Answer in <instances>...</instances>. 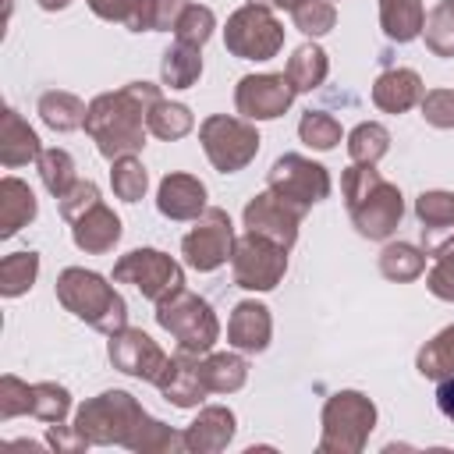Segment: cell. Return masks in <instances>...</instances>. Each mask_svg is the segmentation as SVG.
I'll use <instances>...</instances> for the list:
<instances>
[{
    "label": "cell",
    "instance_id": "e0dca14e",
    "mask_svg": "<svg viewBox=\"0 0 454 454\" xmlns=\"http://www.w3.org/2000/svg\"><path fill=\"white\" fill-rule=\"evenodd\" d=\"M160 394L177 404V408H195L209 390H206V380H202V369H199V355L192 351H177L167 358L160 380H156Z\"/></svg>",
    "mask_w": 454,
    "mask_h": 454
},
{
    "label": "cell",
    "instance_id": "8d00e7d4",
    "mask_svg": "<svg viewBox=\"0 0 454 454\" xmlns=\"http://www.w3.org/2000/svg\"><path fill=\"white\" fill-rule=\"evenodd\" d=\"M422 35H426V46H429L436 57H454V0L436 4V7L426 14Z\"/></svg>",
    "mask_w": 454,
    "mask_h": 454
},
{
    "label": "cell",
    "instance_id": "83f0119b",
    "mask_svg": "<svg viewBox=\"0 0 454 454\" xmlns=\"http://www.w3.org/2000/svg\"><path fill=\"white\" fill-rule=\"evenodd\" d=\"M85 114H89V106L78 96H71V92L50 89V92L39 96V117L53 131H74V128H82L85 124Z\"/></svg>",
    "mask_w": 454,
    "mask_h": 454
},
{
    "label": "cell",
    "instance_id": "7c38bea8",
    "mask_svg": "<svg viewBox=\"0 0 454 454\" xmlns=\"http://www.w3.org/2000/svg\"><path fill=\"white\" fill-rule=\"evenodd\" d=\"M114 280L135 284L149 301H163L167 294L184 287V270L160 248H135L114 262Z\"/></svg>",
    "mask_w": 454,
    "mask_h": 454
},
{
    "label": "cell",
    "instance_id": "ab89813d",
    "mask_svg": "<svg viewBox=\"0 0 454 454\" xmlns=\"http://www.w3.org/2000/svg\"><path fill=\"white\" fill-rule=\"evenodd\" d=\"M298 135H301L305 145L326 153V149H333V145L340 142V124H337V117L326 114V110H309V114H301V121H298Z\"/></svg>",
    "mask_w": 454,
    "mask_h": 454
},
{
    "label": "cell",
    "instance_id": "e575fe53",
    "mask_svg": "<svg viewBox=\"0 0 454 454\" xmlns=\"http://www.w3.org/2000/svg\"><path fill=\"white\" fill-rule=\"evenodd\" d=\"M419 372L429 380L454 376V326H443L422 351H419Z\"/></svg>",
    "mask_w": 454,
    "mask_h": 454
},
{
    "label": "cell",
    "instance_id": "7bdbcfd3",
    "mask_svg": "<svg viewBox=\"0 0 454 454\" xmlns=\"http://www.w3.org/2000/svg\"><path fill=\"white\" fill-rule=\"evenodd\" d=\"M213 28H216L213 11L202 7V4H188L184 14H181L177 25H174V39H177V43H188V46H202V43L213 35Z\"/></svg>",
    "mask_w": 454,
    "mask_h": 454
},
{
    "label": "cell",
    "instance_id": "f546056e",
    "mask_svg": "<svg viewBox=\"0 0 454 454\" xmlns=\"http://www.w3.org/2000/svg\"><path fill=\"white\" fill-rule=\"evenodd\" d=\"M326 71H330V60H326V53L316 46V43H305V46H298L294 53H291V60H287V82L294 85V92H312V89H319L323 85V78H326Z\"/></svg>",
    "mask_w": 454,
    "mask_h": 454
},
{
    "label": "cell",
    "instance_id": "c3c4849f",
    "mask_svg": "<svg viewBox=\"0 0 454 454\" xmlns=\"http://www.w3.org/2000/svg\"><path fill=\"white\" fill-rule=\"evenodd\" d=\"M46 443L57 447V450H82V447H89V440L78 429L67 433V426H60V422H50L46 426Z\"/></svg>",
    "mask_w": 454,
    "mask_h": 454
},
{
    "label": "cell",
    "instance_id": "5bb4252c",
    "mask_svg": "<svg viewBox=\"0 0 454 454\" xmlns=\"http://www.w3.org/2000/svg\"><path fill=\"white\" fill-rule=\"evenodd\" d=\"M294 103L287 74H245L234 89V106L245 121H273Z\"/></svg>",
    "mask_w": 454,
    "mask_h": 454
},
{
    "label": "cell",
    "instance_id": "4dcf8cb0",
    "mask_svg": "<svg viewBox=\"0 0 454 454\" xmlns=\"http://www.w3.org/2000/svg\"><path fill=\"white\" fill-rule=\"evenodd\" d=\"M422 270H426V252H419L408 241H390L380 252V273L387 280H394V284L415 280V277H422Z\"/></svg>",
    "mask_w": 454,
    "mask_h": 454
},
{
    "label": "cell",
    "instance_id": "603a6c76",
    "mask_svg": "<svg viewBox=\"0 0 454 454\" xmlns=\"http://www.w3.org/2000/svg\"><path fill=\"white\" fill-rule=\"evenodd\" d=\"M43 145H39V135L28 128V121L18 114V110H4L0 117V163L4 167H25L32 160H39Z\"/></svg>",
    "mask_w": 454,
    "mask_h": 454
},
{
    "label": "cell",
    "instance_id": "d4e9b609",
    "mask_svg": "<svg viewBox=\"0 0 454 454\" xmlns=\"http://www.w3.org/2000/svg\"><path fill=\"white\" fill-rule=\"evenodd\" d=\"M380 25L387 39L411 43L415 35H422V25H426L422 0H380Z\"/></svg>",
    "mask_w": 454,
    "mask_h": 454
},
{
    "label": "cell",
    "instance_id": "816d5d0a",
    "mask_svg": "<svg viewBox=\"0 0 454 454\" xmlns=\"http://www.w3.org/2000/svg\"><path fill=\"white\" fill-rule=\"evenodd\" d=\"M248 4H259V7H270V11H273V7H277V11H291L298 0H248Z\"/></svg>",
    "mask_w": 454,
    "mask_h": 454
},
{
    "label": "cell",
    "instance_id": "7402d4cb",
    "mask_svg": "<svg viewBox=\"0 0 454 454\" xmlns=\"http://www.w3.org/2000/svg\"><path fill=\"white\" fill-rule=\"evenodd\" d=\"M422 96H426V85L411 67H390L372 82V103L387 114H404L415 103H422Z\"/></svg>",
    "mask_w": 454,
    "mask_h": 454
},
{
    "label": "cell",
    "instance_id": "ffe728a7",
    "mask_svg": "<svg viewBox=\"0 0 454 454\" xmlns=\"http://www.w3.org/2000/svg\"><path fill=\"white\" fill-rule=\"evenodd\" d=\"M71 238H74V245H78L82 252L103 255V252H110V248L121 241V220H117V213L99 199V202L89 206L78 220H71Z\"/></svg>",
    "mask_w": 454,
    "mask_h": 454
},
{
    "label": "cell",
    "instance_id": "30bf717a",
    "mask_svg": "<svg viewBox=\"0 0 454 454\" xmlns=\"http://www.w3.org/2000/svg\"><path fill=\"white\" fill-rule=\"evenodd\" d=\"M231 273H234V284L245 291H273L287 273V248L262 234L245 231L234 241Z\"/></svg>",
    "mask_w": 454,
    "mask_h": 454
},
{
    "label": "cell",
    "instance_id": "836d02e7",
    "mask_svg": "<svg viewBox=\"0 0 454 454\" xmlns=\"http://www.w3.org/2000/svg\"><path fill=\"white\" fill-rule=\"evenodd\" d=\"M39 277V255L35 252H11L0 262V294L18 298L25 294Z\"/></svg>",
    "mask_w": 454,
    "mask_h": 454
},
{
    "label": "cell",
    "instance_id": "3957f363",
    "mask_svg": "<svg viewBox=\"0 0 454 454\" xmlns=\"http://www.w3.org/2000/svg\"><path fill=\"white\" fill-rule=\"evenodd\" d=\"M57 301L74 312L78 319H85L92 330L99 333H117L121 326H128V305L124 298L114 291V284H106L99 273L82 270V266H67L57 277Z\"/></svg>",
    "mask_w": 454,
    "mask_h": 454
},
{
    "label": "cell",
    "instance_id": "bcb514c9",
    "mask_svg": "<svg viewBox=\"0 0 454 454\" xmlns=\"http://www.w3.org/2000/svg\"><path fill=\"white\" fill-rule=\"evenodd\" d=\"M28 401H32V387L28 383H21L18 376H4L0 380V419L25 415Z\"/></svg>",
    "mask_w": 454,
    "mask_h": 454
},
{
    "label": "cell",
    "instance_id": "4fadbf2b",
    "mask_svg": "<svg viewBox=\"0 0 454 454\" xmlns=\"http://www.w3.org/2000/svg\"><path fill=\"white\" fill-rule=\"evenodd\" d=\"M106 355H110L114 369H121V372H128L135 380H149V383H156L163 365H167L163 348L138 326H121L117 333H110Z\"/></svg>",
    "mask_w": 454,
    "mask_h": 454
},
{
    "label": "cell",
    "instance_id": "484cf974",
    "mask_svg": "<svg viewBox=\"0 0 454 454\" xmlns=\"http://www.w3.org/2000/svg\"><path fill=\"white\" fill-rule=\"evenodd\" d=\"M199 369H202V380H206V390L209 394H234L248 380V362L241 355H231V351L206 355L199 362Z\"/></svg>",
    "mask_w": 454,
    "mask_h": 454
},
{
    "label": "cell",
    "instance_id": "9c48e42d",
    "mask_svg": "<svg viewBox=\"0 0 454 454\" xmlns=\"http://www.w3.org/2000/svg\"><path fill=\"white\" fill-rule=\"evenodd\" d=\"M223 43L234 57L241 60H270L280 53L284 46V25L273 18L270 7L259 4H245L227 18L223 28Z\"/></svg>",
    "mask_w": 454,
    "mask_h": 454
},
{
    "label": "cell",
    "instance_id": "7dc6e473",
    "mask_svg": "<svg viewBox=\"0 0 454 454\" xmlns=\"http://www.w3.org/2000/svg\"><path fill=\"white\" fill-rule=\"evenodd\" d=\"M426 287H429L436 298L454 301V248L440 252L436 266H433V270H429V277H426Z\"/></svg>",
    "mask_w": 454,
    "mask_h": 454
},
{
    "label": "cell",
    "instance_id": "8fae6325",
    "mask_svg": "<svg viewBox=\"0 0 454 454\" xmlns=\"http://www.w3.org/2000/svg\"><path fill=\"white\" fill-rule=\"evenodd\" d=\"M234 227L231 216L220 206H206L202 216H195V227L181 238V255L192 270L213 273L234 255Z\"/></svg>",
    "mask_w": 454,
    "mask_h": 454
},
{
    "label": "cell",
    "instance_id": "ac0fdd59",
    "mask_svg": "<svg viewBox=\"0 0 454 454\" xmlns=\"http://www.w3.org/2000/svg\"><path fill=\"white\" fill-rule=\"evenodd\" d=\"M270 333H273V319L270 309L262 301H238L227 323V344L248 355H259L270 348Z\"/></svg>",
    "mask_w": 454,
    "mask_h": 454
},
{
    "label": "cell",
    "instance_id": "f907efd6",
    "mask_svg": "<svg viewBox=\"0 0 454 454\" xmlns=\"http://www.w3.org/2000/svg\"><path fill=\"white\" fill-rule=\"evenodd\" d=\"M436 408L454 422V376H443L436 387Z\"/></svg>",
    "mask_w": 454,
    "mask_h": 454
},
{
    "label": "cell",
    "instance_id": "f35d334b",
    "mask_svg": "<svg viewBox=\"0 0 454 454\" xmlns=\"http://www.w3.org/2000/svg\"><path fill=\"white\" fill-rule=\"evenodd\" d=\"M67 408H71L67 387H60V383H32L28 415H35V419H43L50 426V422H64Z\"/></svg>",
    "mask_w": 454,
    "mask_h": 454
},
{
    "label": "cell",
    "instance_id": "277c9868",
    "mask_svg": "<svg viewBox=\"0 0 454 454\" xmlns=\"http://www.w3.org/2000/svg\"><path fill=\"white\" fill-rule=\"evenodd\" d=\"M156 323L167 333H174L181 351H192V355H209L220 337V323L213 309L188 287H177L174 294L156 301Z\"/></svg>",
    "mask_w": 454,
    "mask_h": 454
},
{
    "label": "cell",
    "instance_id": "ee69618b",
    "mask_svg": "<svg viewBox=\"0 0 454 454\" xmlns=\"http://www.w3.org/2000/svg\"><path fill=\"white\" fill-rule=\"evenodd\" d=\"M99 202V188L92 184V181H74L60 199H57V206H60V216L71 223V220H78L89 206H96Z\"/></svg>",
    "mask_w": 454,
    "mask_h": 454
},
{
    "label": "cell",
    "instance_id": "d6986e66",
    "mask_svg": "<svg viewBox=\"0 0 454 454\" xmlns=\"http://www.w3.org/2000/svg\"><path fill=\"white\" fill-rule=\"evenodd\" d=\"M156 209L167 220H195L206 209V184L192 174H167L156 192Z\"/></svg>",
    "mask_w": 454,
    "mask_h": 454
},
{
    "label": "cell",
    "instance_id": "7a4b0ae2",
    "mask_svg": "<svg viewBox=\"0 0 454 454\" xmlns=\"http://www.w3.org/2000/svg\"><path fill=\"white\" fill-rule=\"evenodd\" d=\"M340 188H344L348 216L362 238L383 241L397 231L404 216V202H401L397 184H390L376 170V163H351L340 177Z\"/></svg>",
    "mask_w": 454,
    "mask_h": 454
},
{
    "label": "cell",
    "instance_id": "60d3db41",
    "mask_svg": "<svg viewBox=\"0 0 454 454\" xmlns=\"http://www.w3.org/2000/svg\"><path fill=\"white\" fill-rule=\"evenodd\" d=\"M131 450H142V454H156V450H184V436L174 433L170 426L156 422V419H142V426L135 429V436L128 440Z\"/></svg>",
    "mask_w": 454,
    "mask_h": 454
},
{
    "label": "cell",
    "instance_id": "681fc988",
    "mask_svg": "<svg viewBox=\"0 0 454 454\" xmlns=\"http://www.w3.org/2000/svg\"><path fill=\"white\" fill-rule=\"evenodd\" d=\"M85 4H89L92 14L103 18V21H128V14H131V7H135V0H85Z\"/></svg>",
    "mask_w": 454,
    "mask_h": 454
},
{
    "label": "cell",
    "instance_id": "6da1fadb",
    "mask_svg": "<svg viewBox=\"0 0 454 454\" xmlns=\"http://www.w3.org/2000/svg\"><path fill=\"white\" fill-rule=\"evenodd\" d=\"M156 99H160V85L153 82H131L117 92L96 96L85 114V131L92 135L99 156L106 160L135 156L145 145L149 110Z\"/></svg>",
    "mask_w": 454,
    "mask_h": 454
},
{
    "label": "cell",
    "instance_id": "52a82bcc",
    "mask_svg": "<svg viewBox=\"0 0 454 454\" xmlns=\"http://www.w3.org/2000/svg\"><path fill=\"white\" fill-rule=\"evenodd\" d=\"M199 142L209 156V163L220 174H234L241 167H248L259 153V131L252 121L245 117H227V114H213L199 124Z\"/></svg>",
    "mask_w": 454,
    "mask_h": 454
},
{
    "label": "cell",
    "instance_id": "cb8c5ba5",
    "mask_svg": "<svg viewBox=\"0 0 454 454\" xmlns=\"http://www.w3.org/2000/svg\"><path fill=\"white\" fill-rule=\"evenodd\" d=\"M35 195L25 181L18 177H4L0 181V238L18 234L25 223L35 220Z\"/></svg>",
    "mask_w": 454,
    "mask_h": 454
},
{
    "label": "cell",
    "instance_id": "f5cc1de1",
    "mask_svg": "<svg viewBox=\"0 0 454 454\" xmlns=\"http://www.w3.org/2000/svg\"><path fill=\"white\" fill-rule=\"evenodd\" d=\"M67 4H71V0H39V7H43V11H64Z\"/></svg>",
    "mask_w": 454,
    "mask_h": 454
},
{
    "label": "cell",
    "instance_id": "ba28073f",
    "mask_svg": "<svg viewBox=\"0 0 454 454\" xmlns=\"http://www.w3.org/2000/svg\"><path fill=\"white\" fill-rule=\"evenodd\" d=\"M266 188L280 202H287L294 213L305 216L316 202H323L330 195V174H326V167H319L298 153H284L280 160H273Z\"/></svg>",
    "mask_w": 454,
    "mask_h": 454
},
{
    "label": "cell",
    "instance_id": "8992f818",
    "mask_svg": "<svg viewBox=\"0 0 454 454\" xmlns=\"http://www.w3.org/2000/svg\"><path fill=\"white\" fill-rule=\"evenodd\" d=\"M376 426V408L365 394L358 390H337L323 404V436L319 450H337V454H355L365 447L369 433Z\"/></svg>",
    "mask_w": 454,
    "mask_h": 454
},
{
    "label": "cell",
    "instance_id": "d6a6232c",
    "mask_svg": "<svg viewBox=\"0 0 454 454\" xmlns=\"http://www.w3.org/2000/svg\"><path fill=\"white\" fill-rule=\"evenodd\" d=\"M390 149V131L376 121H362L358 128H351L348 135V156L351 163H380Z\"/></svg>",
    "mask_w": 454,
    "mask_h": 454
},
{
    "label": "cell",
    "instance_id": "9a60e30c",
    "mask_svg": "<svg viewBox=\"0 0 454 454\" xmlns=\"http://www.w3.org/2000/svg\"><path fill=\"white\" fill-rule=\"evenodd\" d=\"M298 220H301V213H294L287 202H280L270 188L259 192V195L245 206V227H248L252 234H262V238L284 245L287 252H291V245L298 241Z\"/></svg>",
    "mask_w": 454,
    "mask_h": 454
},
{
    "label": "cell",
    "instance_id": "4316f807",
    "mask_svg": "<svg viewBox=\"0 0 454 454\" xmlns=\"http://www.w3.org/2000/svg\"><path fill=\"white\" fill-rule=\"evenodd\" d=\"M202 74V46L174 43L160 60V78L170 89H192Z\"/></svg>",
    "mask_w": 454,
    "mask_h": 454
},
{
    "label": "cell",
    "instance_id": "f1b7e54d",
    "mask_svg": "<svg viewBox=\"0 0 454 454\" xmlns=\"http://www.w3.org/2000/svg\"><path fill=\"white\" fill-rule=\"evenodd\" d=\"M184 7L188 0H135L124 25L131 32H170L184 14Z\"/></svg>",
    "mask_w": 454,
    "mask_h": 454
},
{
    "label": "cell",
    "instance_id": "5b68a950",
    "mask_svg": "<svg viewBox=\"0 0 454 454\" xmlns=\"http://www.w3.org/2000/svg\"><path fill=\"white\" fill-rule=\"evenodd\" d=\"M142 419H145V411L128 390H106V394H99V397H92L78 408L74 429L89 443H121V447H128V440L135 436Z\"/></svg>",
    "mask_w": 454,
    "mask_h": 454
},
{
    "label": "cell",
    "instance_id": "44dd1931",
    "mask_svg": "<svg viewBox=\"0 0 454 454\" xmlns=\"http://www.w3.org/2000/svg\"><path fill=\"white\" fill-rule=\"evenodd\" d=\"M184 436V450H195V454H216L231 443L234 436V411L223 408V404H209L195 415V422L181 433Z\"/></svg>",
    "mask_w": 454,
    "mask_h": 454
},
{
    "label": "cell",
    "instance_id": "b9f144b4",
    "mask_svg": "<svg viewBox=\"0 0 454 454\" xmlns=\"http://www.w3.org/2000/svg\"><path fill=\"white\" fill-rule=\"evenodd\" d=\"M291 21L294 28H301L305 35H326L333 25H337V11L330 0H298L291 7Z\"/></svg>",
    "mask_w": 454,
    "mask_h": 454
},
{
    "label": "cell",
    "instance_id": "f6af8a7d",
    "mask_svg": "<svg viewBox=\"0 0 454 454\" xmlns=\"http://www.w3.org/2000/svg\"><path fill=\"white\" fill-rule=\"evenodd\" d=\"M419 106L433 128H454V89H429Z\"/></svg>",
    "mask_w": 454,
    "mask_h": 454
},
{
    "label": "cell",
    "instance_id": "d590c367",
    "mask_svg": "<svg viewBox=\"0 0 454 454\" xmlns=\"http://www.w3.org/2000/svg\"><path fill=\"white\" fill-rule=\"evenodd\" d=\"M35 167H39V177H43L46 192L57 195V199L78 181L74 177V160H71L67 149H43L39 160H35Z\"/></svg>",
    "mask_w": 454,
    "mask_h": 454
},
{
    "label": "cell",
    "instance_id": "2e32d148",
    "mask_svg": "<svg viewBox=\"0 0 454 454\" xmlns=\"http://www.w3.org/2000/svg\"><path fill=\"white\" fill-rule=\"evenodd\" d=\"M415 216L422 223L426 255H440L454 248V192H422L415 199Z\"/></svg>",
    "mask_w": 454,
    "mask_h": 454
},
{
    "label": "cell",
    "instance_id": "1f68e13d",
    "mask_svg": "<svg viewBox=\"0 0 454 454\" xmlns=\"http://www.w3.org/2000/svg\"><path fill=\"white\" fill-rule=\"evenodd\" d=\"M195 128V117L184 103H170V99H156L153 110H149V131L163 142H174V138H184L188 131Z\"/></svg>",
    "mask_w": 454,
    "mask_h": 454
},
{
    "label": "cell",
    "instance_id": "74e56055",
    "mask_svg": "<svg viewBox=\"0 0 454 454\" xmlns=\"http://www.w3.org/2000/svg\"><path fill=\"white\" fill-rule=\"evenodd\" d=\"M110 184H114V195L121 202H138L149 188V174L142 167V160L135 156H121L114 160V170H110Z\"/></svg>",
    "mask_w": 454,
    "mask_h": 454
}]
</instances>
